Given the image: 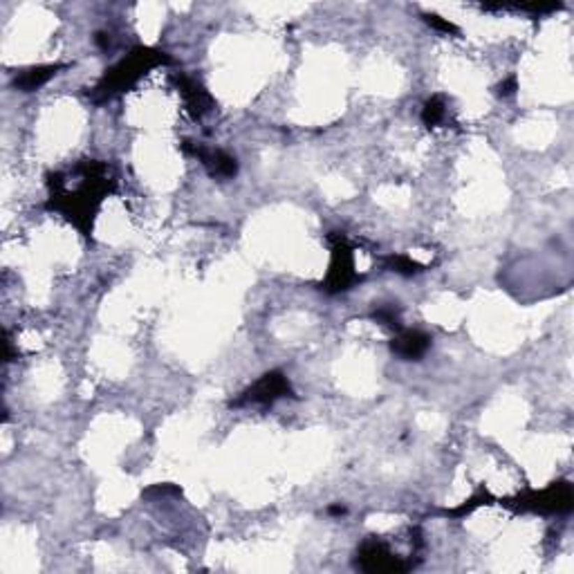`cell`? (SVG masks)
Wrapping results in <instances>:
<instances>
[{
	"mask_svg": "<svg viewBox=\"0 0 574 574\" xmlns=\"http://www.w3.org/2000/svg\"><path fill=\"white\" fill-rule=\"evenodd\" d=\"M193 155L200 157L202 164L209 168V173L216 175V177H233L238 171L236 159H233L231 155H227V153H222V151H205V148L196 146Z\"/></svg>",
	"mask_w": 574,
	"mask_h": 574,
	"instance_id": "8992f818",
	"label": "cell"
},
{
	"mask_svg": "<svg viewBox=\"0 0 574 574\" xmlns=\"http://www.w3.org/2000/svg\"><path fill=\"white\" fill-rule=\"evenodd\" d=\"M429 346H431V339L427 334L413 330V332H404L392 341V353H397L404 359H420L429 350Z\"/></svg>",
	"mask_w": 574,
	"mask_h": 574,
	"instance_id": "52a82bcc",
	"label": "cell"
},
{
	"mask_svg": "<svg viewBox=\"0 0 574 574\" xmlns=\"http://www.w3.org/2000/svg\"><path fill=\"white\" fill-rule=\"evenodd\" d=\"M514 90H516V79H509L498 86V94H501V97H509V94H514Z\"/></svg>",
	"mask_w": 574,
	"mask_h": 574,
	"instance_id": "4fadbf2b",
	"label": "cell"
},
{
	"mask_svg": "<svg viewBox=\"0 0 574 574\" xmlns=\"http://www.w3.org/2000/svg\"><path fill=\"white\" fill-rule=\"evenodd\" d=\"M159 61H166V57L159 54V52L140 50L135 57L122 61L119 66L112 68L108 74H105V79H103V83L99 86V90H103L105 94H112L117 90L131 86V83L146 70V66H155V63H159Z\"/></svg>",
	"mask_w": 574,
	"mask_h": 574,
	"instance_id": "6da1fadb",
	"label": "cell"
},
{
	"mask_svg": "<svg viewBox=\"0 0 574 574\" xmlns=\"http://www.w3.org/2000/svg\"><path fill=\"white\" fill-rule=\"evenodd\" d=\"M57 70H59L57 66L29 70V72H25L20 79H16V86H18L20 90H25V92H31V90H36L38 86H43V83L52 77V74H57Z\"/></svg>",
	"mask_w": 574,
	"mask_h": 574,
	"instance_id": "ba28073f",
	"label": "cell"
},
{
	"mask_svg": "<svg viewBox=\"0 0 574 574\" xmlns=\"http://www.w3.org/2000/svg\"><path fill=\"white\" fill-rule=\"evenodd\" d=\"M390 267L392 272H399V274H413V272H420V265L413 263L411 258H404V256H395L390 258Z\"/></svg>",
	"mask_w": 574,
	"mask_h": 574,
	"instance_id": "8fae6325",
	"label": "cell"
},
{
	"mask_svg": "<svg viewBox=\"0 0 574 574\" xmlns=\"http://www.w3.org/2000/svg\"><path fill=\"white\" fill-rule=\"evenodd\" d=\"M357 566L366 572H404L409 570V563L402 557L392 554L386 543L381 540H366L357 552Z\"/></svg>",
	"mask_w": 574,
	"mask_h": 574,
	"instance_id": "7a4b0ae2",
	"label": "cell"
},
{
	"mask_svg": "<svg viewBox=\"0 0 574 574\" xmlns=\"http://www.w3.org/2000/svg\"><path fill=\"white\" fill-rule=\"evenodd\" d=\"M518 507L534 512H568L572 509V487L568 483H557L540 494L518 498Z\"/></svg>",
	"mask_w": 574,
	"mask_h": 574,
	"instance_id": "3957f363",
	"label": "cell"
},
{
	"mask_svg": "<svg viewBox=\"0 0 574 574\" xmlns=\"http://www.w3.org/2000/svg\"><path fill=\"white\" fill-rule=\"evenodd\" d=\"M422 119L427 126H438L444 119V101L442 97H433L431 101H427L422 112Z\"/></svg>",
	"mask_w": 574,
	"mask_h": 574,
	"instance_id": "30bf717a",
	"label": "cell"
},
{
	"mask_svg": "<svg viewBox=\"0 0 574 574\" xmlns=\"http://www.w3.org/2000/svg\"><path fill=\"white\" fill-rule=\"evenodd\" d=\"M346 509L341 507V505H334V507H330V514H344Z\"/></svg>",
	"mask_w": 574,
	"mask_h": 574,
	"instance_id": "9a60e30c",
	"label": "cell"
},
{
	"mask_svg": "<svg viewBox=\"0 0 574 574\" xmlns=\"http://www.w3.org/2000/svg\"><path fill=\"white\" fill-rule=\"evenodd\" d=\"M182 88H184V94H186L189 108L193 110L196 115H202V112L209 110V97H207V92L198 86V83L184 79L182 81Z\"/></svg>",
	"mask_w": 574,
	"mask_h": 574,
	"instance_id": "9c48e42d",
	"label": "cell"
},
{
	"mask_svg": "<svg viewBox=\"0 0 574 574\" xmlns=\"http://www.w3.org/2000/svg\"><path fill=\"white\" fill-rule=\"evenodd\" d=\"M429 23L435 25V27H440V29H446V31H453V29H455L451 23H446V20H440L438 16H429Z\"/></svg>",
	"mask_w": 574,
	"mask_h": 574,
	"instance_id": "5bb4252c",
	"label": "cell"
},
{
	"mask_svg": "<svg viewBox=\"0 0 574 574\" xmlns=\"http://www.w3.org/2000/svg\"><path fill=\"white\" fill-rule=\"evenodd\" d=\"M283 395H290V384H287V379L281 373H267L263 379H258L247 392H244V397L236 404H244V402L272 404Z\"/></svg>",
	"mask_w": 574,
	"mask_h": 574,
	"instance_id": "277c9868",
	"label": "cell"
},
{
	"mask_svg": "<svg viewBox=\"0 0 574 574\" xmlns=\"http://www.w3.org/2000/svg\"><path fill=\"white\" fill-rule=\"evenodd\" d=\"M375 318L381 325H390V328H399V316L392 307H379L375 312Z\"/></svg>",
	"mask_w": 574,
	"mask_h": 574,
	"instance_id": "7c38bea8",
	"label": "cell"
},
{
	"mask_svg": "<svg viewBox=\"0 0 574 574\" xmlns=\"http://www.w3.org/2000/svg\"><path fill=\"white\" fill-rule=\"evenodd\" d=\"M353 267H355V265H353V256H350V249L344 244V240H339L334 244L332 272H330V279H328L330 292H344V290H348L350 281L355 279Z\"/></svg>",
	"mask_w": 574,
	"mask_h": 574,
	"instance_id": "5b68a950",
	"label": "cell"
}]
</instances>
